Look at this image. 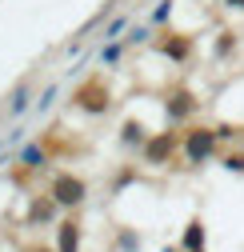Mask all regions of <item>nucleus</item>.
Segmentation results:
<instances>
[{
  "instance_id": "2",
  "label": "nucleus",
  "mask_w": 244,
  "mask_h": 252,
  "mask_svg": "<svg viewBox=\"0 0 244 252\" xmlns=\"http://www.w3.org/2000/svg\"><path fill=\"white\" fill-rule=\"evenodd\" d=\"M188 148H192V156H204V152L212 148V136H192V144H188Z\"/></svg>"
},
{
  "instance_id": "4",
  "label": "nucleus",
  "mask_w": 244,
  "mask_h": 252,
  "mask_svg": "<svg viewBox=\"0 0 244 252\" xmlns=\"http://www.w3.org/2000/svg\"><path fill=\"white\" fill-rule=\"evenodd\" d=\"M60 248H64V252H72V248H76V232H72V224L64 228V236H60Z\"/></svg>"
},
{
  "instance_id": "1",
  "label": "nucleus",
  "mask_w": 244,
  "mask_h": 252,
  "mask_svg": "<svg viewBox=\"0 0 244 252\" xmlns=\"http://www.w3.org/2000/svg\"><path fill=\"white\" fill-rule=\"evenodd\" d=\"M80 196H84V184H80V180H68V176L56 180V200H60V204H76Z\"/></svg>"
},
{
  "instance_id": "3",
  "label": "nucleus",
  "mask_w": 244,
  "mask_h": 252,
  "mask_svg": "<svg viewBox=\"0 0 244 252\" xmlns=\"http://www.w3.org/2000/svg\"><path fill=\"white\" fill-rule=\"evenodd\" d=\"M24 104H28V88H20V92H16V100H12V104H8V112H12V116H16V112H20V108H24Z\"/></svg>"
}]
</instances>
